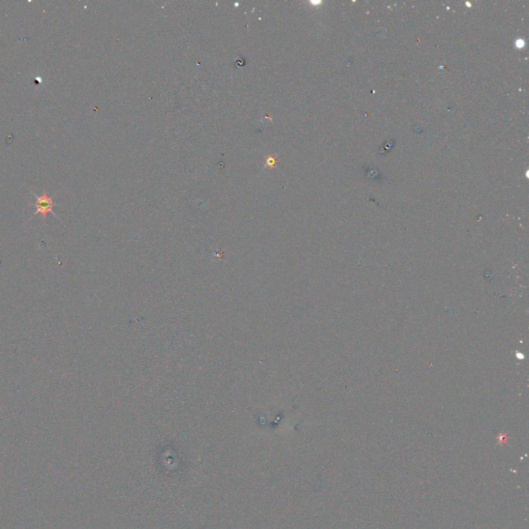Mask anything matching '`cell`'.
I'll use <instances>...</instances> for the list:
<instances>
[{"label": "cell", "mask_w": 529, "mask_h": 529, "mask_svg": "<svg viewBox=\"0 0 529 529\" xmlns=\"http://www.w3.org/2000/svg\"><path fill=\"white\" fill-rule=\"evenodd\" d=\"M33 194V193H32ZM33 196L35 197L36 199V202L33 204V207L35 208V212H34V215H37V214H40L41 217H42V220L45 222L46 218H47V215L49 213L55 215V213L53 212V207H54V202L52 200V198H50L46 192H43L42 195L40 197L36 196L35 194H33ZM56 216V215H55Z\"/></svg>", "instance_id": "1"}]
</instances>
